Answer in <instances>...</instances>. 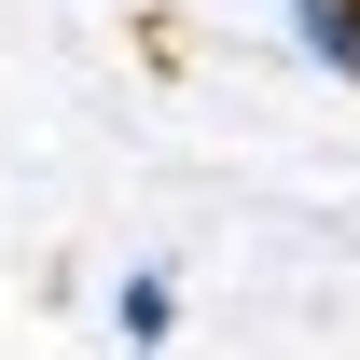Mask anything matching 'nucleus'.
Listing matches in <instances>:
<instances>
[{
	"instance_id": "1",
	"label": "nucleus",
	"mask_w": 360,
	"mask_h": 360,
	"mask_svg": "<svg viewBox=\"0 0 360 360\" xmlns=\"http://www.w3.org/2000/svg\"><path fill=\"white\" fill-rule=\"evenodd\" d=\"M305 28H319V56H333V70H360V0H305Z\"/></svg>"
}]
</instances>
